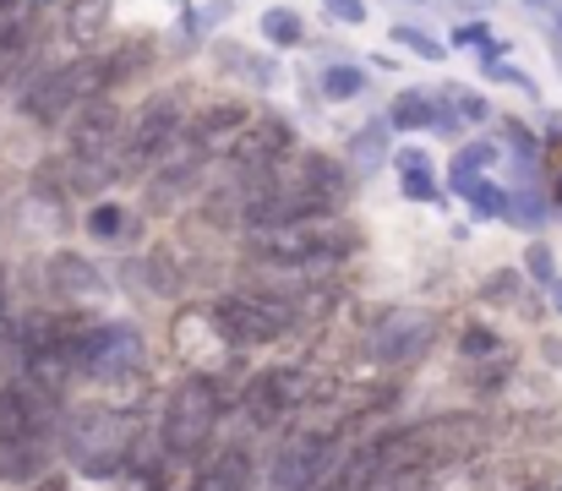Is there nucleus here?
<instances>
[{
	"mask_svg": "<svg viewBox=\"0 0 562 491\" xmlns=\"http://www.w3.org/2000/svg\"><path fill=\"white\" fill-rule=\"evenodd\" d=\"M99 93H110V82H104V60H66V66H49V71H38L27 88H22V115H33V121H66L77 104H88V99H99Z\"/></svg>",
	"mask_w": 562,
	"mask_h": 491,
	"instance_id": "f257e3e1",
	"label": "nucleus"
},
{
	"mask_svg": "<svg viewBox=\"0 0 562 491\" xmlns=\"http://www.w3.org/2000/svg\"><path fill=\"white\" fill-rule=\"evenodd\" d=\"M218 410H224L218 382H207V377H187V382L170 393V410H165V454H176V459L202 454V448H207V437H213Z\"/></svg>",
	"mask_w": 562,
	"mask_h": 491,
	"instance_id": "f03ea898",
	"label": "nucleus"
},
{
	"mask_svg": "<svg viewBox=\"0 0 562 491\" xmlns=\"http://www.w3.org/2000/svg\"><path fill=\"white\" fill-rule=\"evenodd\" d=\"M207 323H213V333L224 344H268V338H279L284 327L295 323V306H284L273 295H229V301L213 306Z\"/></svg>",
	"mask_w": 562,
	"mask_h": 491,
	"instance_id": "7ed1b4c3",
	"label": "nucleus"
},
{
	"mask_svg": "<svg viewBox=\"0 0 562 491\" xmlns=\"http://www.w3.org/2000/svg\"><path fill=\"white\" fill-rule=\"evenodd\" d=\"M143 366V338H137V327L126 323H88L82 333V360H77V371L82 377H132Z\"/></svg>",
	"mask_w": 562,
	"mask_h": 491,
	"instance_id": "20e7f679",
	"label": "nucleus"
},
{
	"mask_svg": "<svg viewBox=\"0 0 562 491\" xmlns=\"http://www.w3.org/2000/svg\"><path fill=\"white\" fill-rule=\"evenodd\" d=\"M176 132H181V104H176V93L148 99V110L137 115V126L121 137V175H126V169H143V164H154V159H165L170 143H176Z\"/></svg>",
	"mask_w": 562,
	"mask_h": 491,
	"instance_id": "39448f33",
	"label": "nucleus"
},
{
	"mask_svg": "<svg viewBox=\"0 0 562 491\" xmlns=\"http://www.w3.org/2000/svg\"><path fill=\"white\" fill-rule=\"evenodd\" d=\"M66 143H71V154L77 159H115L121 164V110L99 93V99H88V104H77L71 115H66Z\"/></svg>",
	"mask_w": 562,
	"mask_h": 491,
	"instance_id": "423d86ee",
	"label": "nucleus"
},
{
	"mask_svg": "<svg viewBox=\"0 0 562 491\" xmlns=\"http://www.w3.org/2000/svg\"><path fill=\"white\" fill-rule=\"evenodd\" d=\"M290 191L312 208V219H328V213L345 208V197H350V175H345V164L323 159V154H295Z\"/></svg>",
	"mask_w": 562,
	"mask_h": 491,
	"instance_id": "0eeeda50",
	"label": "nucleus"
},
{
	"mask_svg": "<svg viewBox=\"0 0 562 491\" xmlns=\"http://www.w3.org/2000/svg\"><path fill=\"white\" fill-rule=\"evenodd\" d=\"M301 399H306V377H301V371H290V366L262 371V377L246 382V421H251V426H273V421H284L290 410H301Z\"/></svg>",
	"mask_w": 562,
	"mask_h": 491,
	"instance_id": "6e6552de",
	"label": "nucleus"
},
{
	"mask_svg": "<svg viewBox=\"0 0 562 491\" xmlns=\"http://www.w3.org/2000/svg\"><path fill=\"white\" fill-rule=\"evenodd\" d=\"M328 465H339V443H334V432H306V437H295V443L279 454V465H273V487L301 491V487H312Z\"/></svg>",
	"mask_w": 562,
	"mask_h": 491,
	"instance_id": "1a4fd4ad",
	"label": "nucleus"
},
{
	"mask_svg": "<svg viewBox=\"0 0 562 491\" xmlns=\"http://www.w3.org/2000/svg\"><path fill=\"white\" fill-rule=\"evenodd\" d=\"M246 252L262 268H328V257L317 252L312 230H246Z\"/></svg>",
	"mask_w": 562,
	"mask_h": 491,
	"instance_id": "9d476101",
	"label": "nucleus"
},
{
	"mask_svg": "<svg viewBox=\"0 0 562 491\" xmlns=\"http://www.w3.org/2000/svg\"><path fill=\"white\" fill-rule=\"evenodd\" d=\"M66 443H71L77 465H88V459H99V454H126L121 421H115V410H104V404L71 410V415H66Z\"/></svg>",
	"mask_w": 562,
	"mask_h": 491,
	"instance_id": "9b49d317",
	"label": "nucleus"
},
{
	"mask_svg": "<svg viewBox=\"0 0 562 491\" xmlns=\"http://www.w3.org/2000/svg\"><path fill=\"white\" fill-rule=\"evenodd\" d=\"M246 121H251V110L246 104H235V99H224V104H207L196 121H191V148L207 159V154H224L240 132H246Z\"/></svg>",
	"mask_w": 562,
	"mask_h": 491,
	"instance_id": "f8f14e48",
	"label": "nucleus"
},
{
	"mask_svg": "<svg viewBox=\"0 0 562 491\" xmlns=\"http://www.w3.org/2000/svg\"><path fill=\"white\" fill-rule=\"evenodd\" d=\"M431 344V317L426 312H393L387 323L372 333V349L382 360H409Z\"/></svg>",
	"mask_w": 562,
	"mask_h": 491,
	"instance_id": "ddd939ff",
	"label": "nucleus"
},
{
	"mask_svg": "<svg viewBox=\"0 0 562 491\" xmlns=\"http://www.w3.org/2000/svg\"><path fill=\"white\" fill-rule=\"evenodd\" d=\"M49 290L66 295V301H93L104 284H99V274H93L88 257H77V252H55V257H49Z\"/></svg>",
	"mask_w": 562,
	"mask_h": 491,
	"instance_id": "4468645a",
	"label": "nucleus"
},
{
	"mask_svg": "<svg viewBox=\"0 0 562 491\" xmlns=\"http://www.w3.org/2000/svg\"><path fill=\"white\" fill-rule=\"evenodd\" d=\"M246 476H251L246 448H224V454H213V459L202 465V476H196L191 491H246Z\"/></svg>",
	"mask_w": 562,
	"mask_h": 491,
	"instance_id": "2eb2a0df",
	"label": "nucleus"
},
{
	"mask_svg": "<svg viewBox=\"0 0 562 491\" xmlns=\"http://www.w3.org/2000/svg\"><path fill=\"white\" fill-rule=\"evenodd\" d=\"M387 126L398 132H426V126H442V110L431 93H398L393 110H387Z\"/></svg>",
	"mask_w": 562,
	"mask_h": 491,
	"instance_id": "dca6fc26",
	"label": "nucleus"
},
{
	"mask_svg": "<svg viewBox=\"0 0 562 491\" xmlns=\"http://www.w3.org/2000/svg\"><path fill=\"white\" fill-rule=\"evenodd\" d=\"M132 230H137V219H132L121 202H99V208L88 213V235H93V241H104V246L132 241Z\"/></svg>",
	"mask_w": 562,
	"mask_h": 491,
	"instance_id": "f3484780",
	"label": "nucleus"
},
{
	"mask_svg": "<svg viewBox=\"0 0 562 491\" xmlns=\"http://www.w3.org/2000/svg\"><path fill=\"white\" fill-rule=\"evenodd\" d=\"M104 16H110V0H71L66 5V38L71 44H93L104 33Z\"/></svg>",
	"mask_w": 562,
	"mask_h": 491,
	"instance_id": "a211bd4d",
	"label": "nucleus"
},
{
	"mask_svg": "<svg viewBox=\"0 0 562 491\" xmlns=\"http://www.w3.org/2000/svg\"><path fill=\"white\" fill-rule=\"evenodd\" d=\"M262 33H268V44L290 49V44L306 38V22H301V11H290V5H268V11H262Z\"/></svg>",
	"mask_w": 562,
	"mask_h": 491,
	"instance_id": "6ab92c4d",
	"label": "nucleus"
},
{
	"mask_svg": "<svg viewBox=\"0 0 562 491\" xmlns=\"http://www.w3.org/2000/svg\"><path fill=\"white\" fill-rule=\"evenodd\" d=\"M398 169H404V197L409 202H437V180H431V164L426 154H398Z\"/></svg>",
	"mask_w": 562,
	"mask_h": 491,
	"instance_id": "aec40b11",
	"label": "nucleus"
},
{
	"mask_svg": "<svg viewBox=\"0 0 562 491\" xmlns=\"http://www.w3.org/2000/svg\"><path fill=\"white\" fill-rule=\"evenodd\" d=\"M148 66V38H132V44H121L115 55H104V82L115 88V82H126L132 71H143Z\"/></svg>",
	"mask_w": 562,
	"mask_h": 491,
	"instance_id": "412c9836",
	"label": "nucleus"
},
{
	"mask_svg": "<svg viewBox=\"0 0 562 491\" xmlns=\"http://www.w3.org/2000/svg\"><path fill=\"white\" fill-rule=\"evenodd\" d=\"M323 93H328V99H361V93H367V71L334 60V66L323 71Z\"/></svg>",
	"mask_w": 562,
	"mask_h": 491,
	"instance_id": "4be33fe9",
	"label": "nucleus"
},
{
	"mask_svg": "<svg viewBox=\"0 0 562 491\" xmlns=\"http://www.w3.org/2000/svg\"><path fill=\"white\" fill-rule=\"evenodd\" d=\"M464 202H470L481 219H503V208H508V191H503V186H492L486 175H475V180H470V191H464Z\"/></svg>",
	"mask_w": 562,
	"mask_h": 491,
	"instance_id": "5701e85b",
	"label": "nucleus"
},
{
	"mask_svg": "<svg viewBox=\"0 0 562 491\" xmlns=\"http://www.w3.org/2000/svg\"><path fill=\"white\" fill-rule=\"evenodd\" d=\"M382 159H387V132H382V126H367V132L356 137V148H350V164H356V169H376Z\"/></svg>",
	"mask_w": 562,
	"mask_h": 491,
	"instance_id": "b1692460",
	"label": "nucleus"
},
{
	"mask_svg": "<svg viewBox=\"0 0 562 491\" xmlns=\"http://www.w3.org/2000/svg\"><path fill=\"white\" fill-rule=\"evenodd\" d=\"M148 290H159V295H176L181 290V274H176L170 252H154L148 257Z\"/></svg>",
	"mask_w": 562,
	"mask_h": 491,
	"instance_id": "393cba45",
	"label": "nucleus"
},
{
	"mask_svg": "<svg viewBox=\"0 0 562 491\" xmlns=\"http://www.w3.org/2000/svg\"><path fill=\"white\" fill-rule=\"evenodd\" d=\"M393 38H398L404 49H415L420 60H442V44H437L431 33H420V27H409V22H398V27H393Z\"/></svg>",
	"mask_w": 562,
	"mask_h": 491,
	"instance_id": "a878e982",
	"label": "nucleus"
},
{
	"mask_svg": "<svg viewBox=\"0 0 562 491\" xmlns=\"http://www.w3.org/2000/svg\"><path fill=\"white\" fill-rule=\"evenodd\" d=\"M492 164H497V148H492V143H470V148H459L453 175H481V169H492Z\"/></svg>",
	"mask_w": 562,
	"mask_h": 491,
	"instance_id": "bb28decb",
	"label": "nucleus"
},
{
	"mask_svg": "<svg viewBox=\"0 0 562 491\" xmlns=\"http://www.w3.org/2000/svg\"><path fill=\"white\" fill-rule=\"evenodd\" d=\"M525 268L536 274V284H547V290L558 284V257H552V246H541V241H536V246L525 252Z\"/></svg>",
	"mask_w": 562,
	"mask_h": 491,
	"instance_id": "cd10ccee",
	"label": "nucleus"
},
{
	"mask_svg": "<svg viewBox=\"0 0 562 491\" xmlns=\"http://www.w3.org/2000/svg\"><path fill=\"white\" fill-rule=\"evenodd\" d=\"M224 16H229V0H207L202 11H196V5H187V27H191V33H213Z\"/></svg>",
	"mask_w": 562,
	"mask_h": 491,
	"instance_id": "c85d7f7f",
	"label": "nucleus"
},
{
	"mask_svg": "<svg viewBox=\"0 0 562 491\" xmlns=\"http://www.w3.org/2000/svg\"><path fill=\"white\" fill-rule=\"evenodd\" d=\"M464 355H492V360H497V355H503V344H497V333H492V327H470V333H464Z\"/></svg>",
	"mask_w": 562,
	"mask_h": 491,
	"instance_id": "c756f323",
	"label": "nucleus"
},
{
	"mask_svg": "<svg viewBox=\"0 0 562 491\" xmlns=\"http://www.w3.org/2000/svg\"><path fill=\"white\" fill-rule=\"evenodd\" d=\"M503 137L514 143V154H519V159H525V164H536V154H541V148H536V137H530V132H525L519 121H503Z\"/></svg>",
	"mask_w": 562,
	"mask_h": 491,
	"instance_id": "7c9ffc66",
	"label": "nucleus"
},
{
	"mask_svg": "<svg viewBox=\"0 0 562 491\" xmlns=\"http://www.w3.org/2000/svg\"><path fill=\"white\" fill-rule=\"evenodd\" d=\"M323 11H328L334 22H345V27L367 22V5H361V0H323Z\"/></svg>",
	"mask_w": 562,
	"mask_h": 491,
	"instance_id": "2f4dec72",
	"label": "nucleus"
},
{
	"mask_svg": "<svg viewBox=\"0 0 562 491\" xmlns=\"http://www.w3.org/2000/svg\"><path fill=\"white\" fill-rule=\"evenodd\" d=\"M486 295H492V301H519V274H514V268H503V274H492V284H486Z\"/></svg>",
	"mask_w": 562,
	"mask_h": 491,
	"instance_id": "473e14b6",
	"label": "nucleus"
},
{
	"mask_svg": "<svg viewBox=\"0 0 562 491\" xmlns=\"http://www.w3.org/2000/svg\"><path fill=\"white\" fill-rule=\"evenodd\" d=\"M453 110H459L464 121H486V115H492V104H486L481 93H459V104H453Z\"/></svg>",
	"mask_w": 562,
	"mask_h": 491,
	"instance_id": "72a5a7b5",
	"label": "nucleus"
},
{
	"mask_svg": "<svg viewBox=\"0 0 562 491\" xmlns=\"http://www.w3.org/2000/svg\"><path fill=\"white\" fill-rule=\"evenodd\" d=\"M453 44H459V49H464V44H475V49H481V44H492V38H486V22H459Z\"/></svg>",
	"mask_w": 562,
	"mask_h": 491,
	"instance_id": "f704fd0d",
	"label": "nucleus"
},
{
	"mask_svg": "<svg viewBox=\"0 0 562 491\" xmlns=\"http://www.w3.org/2000/svg\"><path fill=\"white\" fill-rule=\"evenodd\" d=\"M0 333H5V268H0Z\"/></svg>",
	"mask_w": 562,
	"mask_h": 491,
	"instance_id": "c9c22d12",
	"label": "nucleus"
},
{
	"mask_svg": "<svg viewBox=\"0 0 562 491\" xmlns=\"http://www.w3.org/2000/svg\"><path fill=\"white\" fill-rule=\"evenodd\" d=\"M459 5H464V11H486L492 0H459Z\"/></svg>",
	"mask_w": 562,
	"mask_h": 491,
	"instance_id": "e433bc0d",
	"label": "nucleus"
},
{
	"mask_svg": "<svg viewBox=\"0 0 562 491\" xmlns=\"http://www.w3.org/2000/svg\"><path fill=\"white\" fill-rule=\"evenodd\" d=\"M558 202H562V175H558Z\"/></svg>",
	"mask_w": 562,
	"mask_h": 491,
	"instance_id": "4c0bfd02",
	"label": "nucleus"
},
{
	"mask_svg": "<svg viewBox=\"0 0 562 491\" xmlns=\"http://www.w3.org/2000/svg\"><path fill=\"white\" fill-rule=\"evenodd\" d=\"M558 66H562V44H558Z\"/></svg>",
	"mask_w": 562,
	"mask_h": 491,
	"instance_id": "58836bf2",
	"label": "nucleus"
},
{
	"mask_svg": "<svg viewBox=\"0 0 562 491\" xmlns=\"http://www.w3.org/2000/svg\"><path fill=\"white\" fill-rule=\"evenodd\" d=\"M558 306H562V290H558Z\"/></svg>",
	"mask_w": 562,
	"mask_h": 491,
	"instance_id": "ea45409f",
	"label": "nucleus"
},
{
	"mask_svg": "<svg viewBox=\"0 0 562 491\" xmlns=\"http://www.w3.org/2000/svg\"><path fill=\"white\" fill-rule=\"evenodd\" d=\"M558 27H562V16H558Z\"/></svg>",
	"mask_w": 562,
	"mask_h": 491,
	"instance_id": "a19ab883",
	"label": "nucleus"
}]
</instances>
